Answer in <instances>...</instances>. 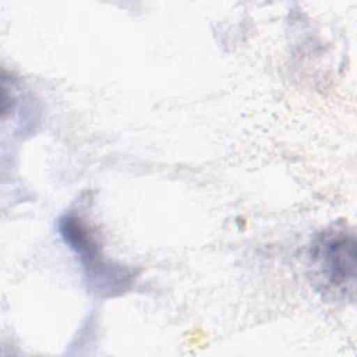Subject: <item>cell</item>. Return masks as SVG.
<instances>
[{
  "label": "cell",
  "instance_id": "1",
  "mask_svg": "<svg viewBox=\"0 0 357 357\" xmlns=\"http://www.w3.org/2000/svg\"><path fill=\"white\" fill-rule=\"evenodd\" d=\"M311 280L318 291L346 300L356 287V238L346 226H331L319 233L308 250Z\"/></svg>",
  "mask_w": 357,
  "mask_h": 357
},
{
  "label": "cell",
  "instance_id": "2",
  "mask_svg": "<svg viewBox=\"0 0 357 357\" xmlns=\"http://www.w3.org/2000/svg\"><path fill=\"white\" fill-rule=\"evenodd\" d=\"M60 231L64 241L79 255L85 269L89 271V276L96 282L102 279L100 290L113 291L124 287L126 280H128L127 273L120 268H113L99 257V244L91 227L81 218L64 216L60 220Z\"/></svg>",
  "mask_w": 357,
  "mask_h": 357
}]
</instances>
